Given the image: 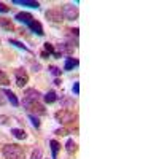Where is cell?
Wrapping results in <instances>:
<instances>
[{
  "label": "cell",
  "instance_id": "6da1fadb",
  "mask_svg": "<svg viewBox=\"0 0 159 159\" xmlns=\"http://www.w3.org/2000/svg\"><path fill=\"white\" fill-rule=\"evenodd\" d=\"M2 154L5 159H25L24 148L19 147L18 143H7L2 148Z\"/></svg>",
  "mask_w": 159,
  "mask_h": 159
},
{
  "label": "cell",
  "instance_id": "7a4b0ae2",
  "mask_svg": "<svg viewBox=\"0 0 159 159\" xmlns=\"http://www.w3.org/2000/svg\"><path fill=\"white\" fill-rule=\"evenodd\" d=\"M22 107L25 108L29 115H34V116H45L46 115V108L43 103H40L37 100H25L22 99Z\"/></svg>",
  "mask_w": 159,
  "mask_h": 159
},
{
  "label": "cell",
  "instance_id": "3957f363",
  "mask_svg": "<svg viewBox=\"0 0 159 159\" xmlns=\"http://www.w3.org/2000/svg\"><path fill=\"white\" fill-rule=\"evenodd\" d=\"M54 119L59 124H62V126L73 124L76 121V113H73L70 108H61V110H57L54 113Z\"/></svg>",
  "mask_w": 159,
  "mask_h": 159
},
{
  "label": "cell",
  "instance_id": "277c9868",
  "mask_svg": "<svg viewBox=\"0 0 159 159\" xmlns=\"http://www.w3.org/2000/svg\"><path fill=\"white\" fill-rule=\"evenodd\" d=\"M62 15L64 19H69V21H75L80 16V10L76 7V3H65L62 8Z\"/></svg>",
  "mask_w": 159,
  "mask_h": 159
},
{
  "label": "cell",
  "instance_id": "5b68a950",
  "mask_svg": "<svg viewBox=\"0 0 159 159\" xmlns=\"http://www.w3.org/2000/svg\"><path fill=\"white\" fill-rule=\"evenodd\" d=\"M45 18H46L48 21H51V22H56V24H59V22L64 21L62 10H61L59 7H52V8L46 10V11H45Z\"/></svg>",
  "mask_w": 159,
  "mask_h": 159
},
{
  "label": "cell",
  "instance_id": "8992f818",
  "mask_svg": "<svg viewBox=\"0 0 159 159\" xmlns=\"http://www.w3.org/2000/svg\"><path fill=\"white\" fill-rule=\"evenodd\" d=\"M15 83L19 88H24L25 84L29 83V75H27V72H25L22 67H19V69L15 70Z\"/></svg>",
  "mask_w": 159,
  "mask_h": 159
},
{
  "label": "cell",
  "instance_id": "52a82bcc",
  "mask_svg": "<svg viewBox=\"0 0 159 159\" xmlns=\"http://www.w3.org/2000/svg\"><path fill=\"white\" fill-rule=\"evenodd\" d=\"M22 99H25V100H37V102H40L43 99V94L40 92L38 89H35V88H27L24 91V97Z\"/></svg>",
  "mask_w": 159,
  "mask_h": 159
},
{
  "label": "cell",
  "instance_id": "ba28073f",
  "mask_svg": "<svg viewBox=\"0 0 159 159\" xmlns=\"http://www.w3.org/2000/svg\"><path fill=\"white\" fill-rule=\"evenodd\" d=\"M15 19L22 22V24H30L34 21V16L30 15V13H27V11H19V13L15 15Z\"/></svg>",
  "mask_w": 159,
  "mask_h": 159
},
{
  "label": "cell",
  "instance_id": "9c48e42d",
  "mask_svg": "<svg viewBox=\"0 0 159 159\" xmlns=\"http://www.w3.org/2000/svg\"><path fill=\"white\" fill-rule=\"evenodd\" d=\"M29 25V29L34 32V34H37L38 37H43L45 35V30H43V25H42V22H38V21H32L30 24H27Z\"/></svg>",
  "mask_w": 159,
  "mask_h": 159
},
{
  "label": "cell",
  "instance_id": "30bf717a",
  "mask_svg": "<svg viewBox=\"0 0 159 159\" xmlns=\"http://www.w3.org/2000/svg\"><path fill=\"white\" fill-rule=\"evenodd\" d=\"M2 92H3V96H7V99L10 100V103L13 105V107H18V105H19V100H18L16 94H15L11 89H3Z\"/></svg>",
  "mask_w": 159,
  "mask_h": 159
},
{
  "label": "cell",
  "instance_id": "8fae6325",
  "mask_svg": "<svg viewBox=\"0 0 159 159\" xmlns=\"http://www.w3.org/2000/svg\"><path fill=\"white\" fill-rule=\"evenodd\" d=\"M80 65V61L78 59H73V57H70V56H67L65 57V64H64V70H73L75 67H78Z\"/></svg>",
  "mask_w": 159,
  "mask_h": 159
},
{
  "label": "cell",
  "instance_id": "7c38bea8",
  "mask_svg": "<svg viewBox=\"0 0 159 159\" xmlns=\"http://www.w3.org/2000/svg\"><path fill=\"white\" fill-rule=\"evenodd\" d=\"M43 49H45V51L48 52L49 56L56 57V59H61V56H62V54H61L59 51H56V49H54V46H52L51 43H45V45H43Z\"/></svg>",
  "mask_w": 159,
  "mask_h": 159
},
{
  "label": "cell",
  "instance_id": "4fadbf2b",
  "mask_svg": "<svg viewBox=\"0 0 159 159\" xmlns=\"http://www.w3.org/2000/svg\"><path fill=\"white\" fill-rule=\"evenodd\" d=\"M57 49H59L61 54H67V56H70L72 52H73V46L69 45L67 42H65V43H59L57 45Z\"/></svg>",
  "mask_w": 159,
  "mask_h": 159
},
{
  "label": "cell",
  "instance_id": "5bb4252c",
  "mask_svg": "<svg viewBox=\"0 0 159 159\" xmlns=\"http://www.w3.org/2000/svg\"><path fill=\"white\" fill-rule=\"evenodd\" d=\"M15 5H22V7H30V8H38L40 3L34 2V0H13Z\"/></svg>",
  "mask_w": 159,
  "mask_h": 159
},
{
  "label": "cell",
  "instance_id": "9a60e30c",
  "mask_svg": "<svg viewBox=\"0 0 159 159\" xmlns=\"http://www.w3.org/2000/svg\"><path fill=\"white\" fill-rule=\"evenodd\" d=\"M49 147H51V153H52V156H51V159H56L57 157V153H59V150H61V145H59V142L57 140H49Z\"/></svg>",
  "mask_w": 159,
  "mask_h": 159
},
{
  "label": "cell",
  "instance_id": "2e32d148",
  "mask_svg": "<svg viewBox=\"0 0 159 159\" xmlns=\"http://www.w3.org/2000/svg\"><path fill=\"white\" fill-rule=\"evenodd\" d=\"M76 150H78L76 142H75L73 139H69L67 143H65V151H67L69 154H73V153H76Z\"/></svg>",
  "mask_w": 159,
  "mask_h": 159
},
{
  "label": "cell",
  "instance_id": "e0dca14e",
  "mask_svg": "<svg viewBox=\"0 0 159 159\" xmlns=\"http://www.w3.org/2000/svg\"><path fill=\"white\" fill-rule=\"evenodd\" d=\"M0 29L3 30H15V25L8 18H0Z\"/></svg>",
  "mask_w": 159,
  "mask_h": 159
},
{
  "label": "cell",
  "instance_id": "ac0fdd59",
  "mask_svg": "<svg viewBox=\"0 0 159 159\" xmlns=\"http://www.w3.org/2000/svg\"><path fill=\"white\" fill-rule=\"evenodd\" d=\"M11 135L15 137V139H18V140H25L27 139V134H25V130L24 129H11Z\"/></svg>",
  "mask_w": 159,
  "mask_h": 159
},
{
  "label": "cell",
  "instance_id": "d6986e66",
  "mask_svg": "<svg viewBox=\"0 0 159 159\" xmlns=\"http://www.w3.org/2000/svg\"><path fill=\"white\" fill-rule=\"evenodd\" d=\"M57 99H59V97H57V94H56L54 91H48L46 94L43 96V100H45L46 103H54Z\"/></svg>",
  "mask_w": 159,
  "mask_h": 159
},
{
  "label": "cell",
  "instance_id": "ffe728a7",
  "mask_svg": "<svg viewBox=\"0 0 159 159\" xmlns=\"http://www.w3.org/2000/svg\"><path fill=\"white\" fill-rule=\"evenodd\" d=\"M8 43L10 45H15L16 48H19V49H24V51H29V48L25 46L22 42H19V40H15V38H8Z\"/></svg>",
  "mask_w": 159,
  "mask_h": 159
},
{
  "label": "cell",
  "instance_id": "44dd1931",
  "mask_svg": "<svg viewBox=\"0 0 159 159\" xmlns=\"http://www.w3.org/2000/svg\"><path fill=\"white\" fill-rule=\"evenodd\" d=\"M8 84H10V76L3 70H0V86H8Z\"/></svg>",
  "mask_w": 159,
  "mask_h": 159
},
{
  "label": "cell",
  "instance_id": "7402d4cb",
  "mask_svg": "<svg viewBox=\"0 0 159 159\" xmlns=\"http://www.w3.org/2000/svg\"><path fill=\"white\" fill-rule=\"evenodd\" d=\"M61 103H62V108H69V107H72V105L75 103V100L72 97H62Z\"/></svg>",
  "mask_w": 159,
  "mask_h": 159
},
{
  "label": "cell",
  "instance_id": "603a6c76",
  "mask_svg": "<svg viewBox=\"0 0 159 159\" xmlns=\"http://www.w3.org/2000/svg\"><path fill=\"white\" fill-rule=\"evenodd\" d=\"M30 159H43V151L40 148H35L30 154Z\"/></svg>",
  "mask_w": 159,
  "mask_h": 159
},
{
  "label": "cell",
  "instance_id": "cb8c5ba5",
  "mask_svg": "<svg viewBox=\"0 0 159 159\" xmlns=\"http://www.w3.org/2000/svg\"><path fill=\"white\" fill-rule=\"evenodd\" d=\"M29 119H30V123H32V126H34L35 129H38V127H40V119H38V116L29 115Z\"/></svg>",
  "mask_w": 159,
  "mask_h": 159
},
{
  "label": "cell",
  "instance_id": "d4e9b609",
  "mask_svg": "<svg viewBox=\"0 0 159 159\" xmlns=\"http://www.w3.org/2000/svg\"><path fill=\"white\" fill-rule=\"evenodd\" d=\"M49 72L54 75V76H61V73H62V70H61L59 67H56V65H51V67H49Z\"/></svg>",
  "mask_w": 159,
  "mask_h": 159
},
{
  "label": "cell",
  "instance_id": "484cf974",
  "mask_svg": "<svg viewBox=\"0 0 159 159\" xmlns=\"http://www.w3.org/2000/svg\"><path fill=\"white\" fill-rule=\"evenodd\" d=\"M54 134H57V135H67L69 130L65 129V127H61V129H56V130H54Z\"/></svg>",
  "mask_w": 159,
  "mask_h": 159
},
{
  "label": "cell",
  "instance_id": "4316f807",
  "mask_svg": "<svg viewBox=\"0 0 159 159\" xmlns=\"http://www.w3.org/2000/svg\"><path fill=\"white\" fill-rule=\"evenodd\" d=\"M0 124H10V116L0 115Z\"/></svg>",
  "mask_w": 159,
  "mask_h": 159
},
{
  "label": "cell",
  "instance_id": "83f0119b",
  "mask_svg": "<svg viewBox=\"0 0 159 159\" xmlns=\"http://www.w3.org/2000/svg\"><path fill=\"white\" fill-rule=\"evenodd\" d=\"M72 89H73V94H75V96H78V94H80V83H78V81H75Z\"/></svg>",
  "mask_w": 159,
  "mask_h": 159
},
{
  "label": "cell",
  "instance_id": "f1b7e54d",
  "mask_svg": "<svg viewBox=\"0 0 159 159\" xmlns=\"http://www.w3.org/2000/svg\"><path fill=\"white\" fill-rule=\"evenodd\" d=\"M10 11V7H7L5 3L0 2V13H8Z\"/></svg>",
  "mask_w": 159,
  "mask_h": 159
},
{
  "label": "cell",
  "instance_id": "f546056e",
  "mask_svg": "<svg viewBox=\"0 0 159 159\" xmlns=\"http://www.w3.org/2000/svg\"><path fill=\"white\" fill-rule=\"evenodd\" d=\"M40 56H42L43 59H48V57H49V54H48V52H46L45 49H42V51H40Z\"/></svg>",
  "mask_w": 159,
  "mask_h": 159
},
{
  "label": "cell",
  "instance_id": "4dcf8cb0",
  "mask_svg": "<svg viewBox=\"0 0 159 159\" xmlns=\"http://www.w3.org/2000/svg\"><path fill=\"white\" fill-rule=\"evenodd\" d=\"M0 105H5V97H3V92L0 91Z\"/></svg>",
  "mask_w": 159,
  "mask_h": 159
},
{
  "label": "cell",
  "instance_id": "1f68e13d",
  "mask_svg": "<svg viewBox=\"0 0 159 159\" xmlns=\"http://www.w3.org/2000/svg\"><path fill=\"white\" fill-rule=\"evenodd\" d=\"M54 84H56V86H61V80H59V78L54 80Z\"/></svg>",
  "mask_w": 159,
  "mask_h": 159
}]
</instances>
